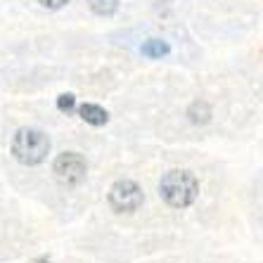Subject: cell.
<instances>
[{"label":"cell","instance_id":"1","mask_svg":"<svg viewBox=\"0 0 263 263\" xmlns=\"http://www.w3.org/2000/svg\"><path fill=\"white\" fill-rule=\"evenodd\" d=\"M159 195L168 206L173 209H187L195 204L197 195H199V183L190 171L183 168H173V171L164 173L159 183Z\"/></svg>","mask_w":263,"mask_h":263},{"label":"cell","instance_id":"2","mask_svg":"<svg viewBox=\"0 0 263 263\" xmlns=\"http://www.w3.org/2000/svg\"><path fill=\"white\" fill-rule=\"evenodd\" d=\"M12 157L24 166H36L48 157L50 140L43 130L38 128H19L12 138Z\"/></svg>","mask_w":263,"mask_h":263},{"label":"cell","instance_id":"3","mask_svg":"<svg viewBox=\"0 0 263 263\" xmlns=\"http://www.w3.org/2000/svg\"><path fill=\"white\" fill-rule=\"evenodd\" d=\"M142 190L133 180H117L109 187V206L117 214H133L142 206Z\"/></svg>","mask_w":263,"mask_h":263},{"label":"cell","instance_id":"4","mask_svg":"<svg viewBox=\"0 0 263 263\" xmlns=\"http://www.w3.org/2000/svg\"><path fill=\"white\" fill-rule=\"evenodd\" d=\"M86 171H88V164L86 159L81 157L79 152H64L60 154L52 164V173L55 178L60 180L62 185H79L83 178H86Z\"/></svg>","mask_w":263,"mask_h":263},{"label":"cell","instance_id":"5","mask_svg":"<svg viewBox=\"0 0 263 263\" xmlns=\"http://www.w3.org/2000/svg\"><path fill=\"white\" fill-rule=\"evenodd\" d=\"M79 114H81V119L86 123H90V126H104V123L109 121V114L100 107V104H81L79 107Z\"/></svg>","mask_w":263,"mask_h":263},{"label":"cell","instance_id":"6","mask_svg":"<svg viewBox=\"0 0 263 263\" xmlns=\"http://www.w3.org/2000/svg\"><path fill=\"white\" fill-rule=\"evenodd\" d=\"M187 119H190L195 126H204L211 119V107H209L206 100H195V102L187 107Z\"/></svg>","mask_w":263,"mask_h":263},{"label":"cell","instance_id":"7","mask_svg":"<svg viewBox=\"0 0 263 263\" xmlns=\"http://www.w3.org/2000/svg\"><path fill=\"white\" fill-rule=\"evenodd\" d=\"M140 52L145 57H149V60H161V57H166L168 52H171V48H168V43H166V41L149 38V41H145V43H142Z\"/></svg>","mask_w":263,"mask_h":263},{"label":"cell","instance_id":"8","mask_svg":"<svg viewBox=\"0 0 263 263\" xmlns=\"http://www.w3.org/2000/svg\"><path fill=\"white\" fill-rule=\"evenodd\" d=\"M88 5L100 17H109V14H114L119 10V0H88Z\"/></svg>","mask_w":263,"mask_h":263},{"label":"cell","instance_id":"9","mask_svg":"<svg viewBox=\"0 0 263 263\" xmlns=\"http://www.w3.org/2000/svg\"><path fill=\"white\" fill-rule=\"evenodd\" d=\"M73 107H76V98H73L71 92H64V95L57 98V109H60L62 114H71Z\"/></svg>","mask_w":263,"mask_h":263},{"label":"cell","instance_id":"10","mask_svg":"<svg viewBox=\"0 0 263 263\" xmlns=\"http://www.w3.org/2000/svg\"><path fill=\"white\" fill-rule=\"evenodd\" d=\"M43 7H48V10H60V7H64L69 3V0H38Z\"/></svg>","mask_w":263,"mask_h":263}]
</instances>
